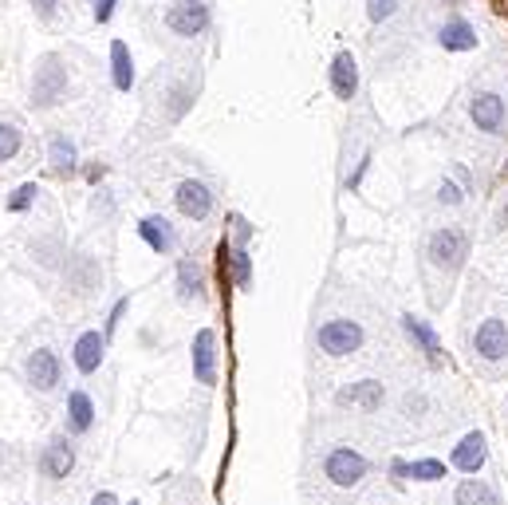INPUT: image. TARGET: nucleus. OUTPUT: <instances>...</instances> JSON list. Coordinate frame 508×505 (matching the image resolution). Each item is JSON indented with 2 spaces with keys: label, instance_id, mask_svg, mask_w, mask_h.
Segmentation results:
<instances>
[{
  "label": "nucleus",
  "instance_id": "f257e3e1",
  "mask_svg": "<svg viewBox=\"0 0 508 505\" xmlns=\"http://www.w3.org/2000/svg\"><path fill=\"white\" fill-rule=\"evenodd\" d=\"M426 261L441 268L446 276L461 273L465 261H469V233H465L461 225H438L426 238Z\"/></svg>",
  "mask_w": 508,
  "mask_h": 505
},
{
  "label": "nucleus",
  "instance_id": "f03ea898",
  "mask_svg": "<svg viewBox=\"0 0 508 505\" xmlns=\"http://www.w3.org/2000/svg\"><path fill=\"white\" fill-rule=\"evenodd\" d=\"M63 95H68V63L56 51H44L32 71V107L36 111H51Z\"/></svg>",
  "mask_w": 508,
  "mask_h": 505
},
{
  "label": "nucleus",
  "instance_id": "7ed1b4c3",
  "mask_svg": "<svg viewBox=\"0 0 508 505\" xmlns=\"http://www.w3.org/2000/svg\"><path fill=\"white\" fill-rule=\"evenodd\" d=\"M316 343L323 356L331 360H343V356H355V351H363L366 343V332L359 320H347V316H335V320H323L316 328Z\"/></svg>",
  "mask_w": 508,
  "mask_h": 505
},
{
  "label": "nucleus",
  "instance_id": "20e7f679",
  "mask_svg": "<svg viewBox=\"0 0 508 505\" xmlns=\"http://www.w3.org/2000/svg\"><path fill=\"white\" fill-rule=\"evenodd\" d=\"M366 474H371V462L355 446H331L328 458H323V478H328L335 490H359Z\"/></svg>",
  "mask_w": 508,
  "mask_h": 505
},
{
  "label": "nucleus",
  "instance_id": "39448f33",
  "mask_svg": "<svg viewBox=\"0 0 508 505\" xmlns=\"http://www.w3.org/2000/svg\"><path fill=\"white\" fill-rule=\"evenodd\" d=\"M63 288H68L71 296H79V300H88V296L99 293V288H103V265H99V257L71 253L68 261H63Z\"/></svg>",
  "mask_w": 508,
  "mask_h": 505
},
{
  "label": "nucleus",
  "instance_id": "423d86ee",
  "mask_svg": "<svg viewBox=\"0 0 508 505\" xmlns=\"http://www.w3.org/2000/svg\"><path fill=\"white\" fill-rule=\"evenodd\" d=\"M469 119H473V126H477L481 135L501 138L504 126H508V107H504V99L496 91H473L469 95Z\"/></svg>",
  "mask_w": 508,
  "mask_h": 505
},
{
  "label": "nucleus",
  "instance_id": "0eeeda50",
  "mask_svg": "<svg viewBox=\"0 0 508 505\" xmlns=\"http://www.w3.org/2000/svg\"><path fill=\"white\" fill-rule=\"evenodd\" d=\"M24 379H28L32 391L51 395V391L60 387V379H63V360H60L51 348L28 351V360H24Z\"/></svg>",
  "mask_w": 508,
  "mask_h": 505
},
{
  "label": "nucleus",
  "instance_id": "6e6552de",
  "mask_svg": "<svg viewBox=\"0 0 508 505\" xmlns=\"http://www.w3.org/2000/svg\"><path fill=\"white\" fill-rule=\"evenodd\" d=\"M36 470H40V474H44L48 482L71 478V470H75V446H71V438H68V435L48 438V443L40 446V454H36Z\"/></svg>",
  "mask_w": 508,
  "mask_h": 505
},
{
  "label": "nucleus",
  "instance_id": "1a4fd4ad",
  "mask_svg": "<svg viewBox=\"0 0 508 505\" xmlns=\"http://www.w3.org/2000/svg\"><path fill=\"white\" fill-rule=\"evenodd\" d=\"M174 206L181 218H189V221H209L213 206H217V193L198 178H186V182H178V190H174Z\"/></svg>",
  "mask_w": 508,
  "mask_h": 505
},
{
  "label": "nucleus",
  "instance_id": "9d476101",
  "mask_svg": "<svg viewBox=\"0 0 508 505\" xmlns=\"http://www.w3.org/2000/svg\"><path fill=\"white\" fill-rule=\"evenodd\" d=\"M209 20H213V13H209L205 0H178V5H170V13H166V28L174 32V36L193 40L209 28Z\"/></svg>",
  "mask_w": 508,
  "mask_h": 505
},
{
  "label": "nucleus",
  "instance_id": "9b49d317",
  "mask_svg": "<svg viewBox=\"0 0 508 505\" xmlns=\"http://www.w3.org/2000/svg\"><path fill=\"white\" fill-rule=\"evenodd\" d=\"M473 351H477V360H485V363L508 360V324L501 316H489L477 324V332H473Z\"/></svg>",
  "mask_w": 508,
  "mask_h": 505
},
{
  "label": "nucleus",
  "instance_id": "f8f14e48",
  "mask_svg": "<svg viewBox=\"0 0 508 505\" xmlns=\"http://www.w3.org/2000/svg\"><path fill=\"white\" fill-rule=\"evenodd\" d=\"M383 403H386V383L383 379H359V383H347V387L335 391V407H343V411L355 407V411L374 415Z\"/></svg>",
  "mask_w": 508,
  "mask_h": 505
},
{
  "label": "nucleus",
  "instance_id": "ddd939ff",
  "mask_svg": "<svg viewBox=\"0 0 508 505\" xmlns=\"http://www.w3.org/2000/svg\"><path fill=\"white\" fill-rule=\"evenodd\" d=\"M189 360H193V379H198L201 387H213V383H217V332H213V328H201L198 336H193Z\"/></svg>",
  "mask_w": 508,
  "mask_h": 505
},
{
  "label": "nucleus",
  "instance_id": "4468645a",
  "mask_svg": "<svg viewBox=\"0 0 508 505\" xmlns=\"http://www.w3.org/2000/svg\"><path fill=\"white\" fill-rule=\"evenodd\" d=\"M398 324H402L406 340L414 343V351H421V356H426V363H434V368H441V363H446V351H441L438 332L429 328L426 320L414 316V313H402V316H398Z\"/></svg>",
  "mask_w": 508,
  "mask_h": 505
},
{
  "label": "nucleus",
  "instance_id": "2eb2a0df",
  "mask_svg": "<svg viewBox=\"0 0 508 505\" xmlns=\"http://www.w3.org/2000/svg\"><path fill=\"white\" fill-rule=\"evenodd\" d=\"M485 462H489V443H485L481 431H469L457 446H453V454H449V466L461 470L465 478H477L485 470Z\"/></svg>",
  "mask_w": 508,
  "mask_h": 505
},
{
  "label": "nucleus",
  "instance_id": "dca6fc26",
  "mask_svg": "<svg viewBox=\"0 0 508 505\" xmlns=\"http://www.w3.org/2000/svg\"><path fill=\"white\" fill-rule=\"evenodd\" d=\"M106 340L99 328H88V332H79V340H75V348H71V360H75V371L79 375H95L103 368V360H106Z\"/></svg>",
  "mask_w": 508,
  "mask_h": 505
},
{
  "label": "nucleus",
  "instance_id": "f3484780",
  "mask_svg": "<svg viewBox=\"0 0 508 505\" xmlns=\"http://www.w3.org/2000/svg\"><path fill=\"white\" fill-rule=\"evenodd\" d=\"M328 83H331L335 99H343V103H351L359 95V63H355L351 51H335V60L328 68Z\"/></svg>",
  "mask_w": 508,
  "mask_h": 505
},
{
  "label": "nucleus",
  "instance_id": "a211bd4d",
  "mask_svg": "<svg viewBox=\"0 0 508 505\" xmlns=\"http://www.w3.org/2000/svg\"><path fill=\"white\" fill-rule=\"evenodd\" d=\"M138 238H143L158 257H170L178 249V229L166 218H158V213H150V218L138 221Z\"/></svg>",
  "mask_w": 508,
  "mask_h": 505
},
{
  "label": "nucleus",
  "instance_id": "6ab92c4d",
  "mask_svg": "<svg viewBox=\"0 0 508 505\" xmlns=\"http://www.w3.org/2000/svg\"><path fill=\"white\" fill-rule=\"evenodd\" d=\"M438 44L446 51H473L481 44V36H477V28H473L465 16H449L446 24L438 28Z\"/></svg>",
  "mask_w": 508,
  "mask_h": 505
},
{
  "label": "nucleus",
  "instance_id": "aec40b11",
  "mask_svg": "<svg viewBox=\"0 0 508 505\" xmlns=\"http://www.w3.org/2000/svg\"><path fill=\"white\" fill-rule=\"evenodd\" d=\"M95 431V399L88 391L68 395V438H83Z\"/></svg>",
  "mask_w": 508,
  "mask_h": 505
},
{
  "label": "nucleus",
  "instance_id": "412c9836",
  "mask_svg": "<svg viewBox=\"0 0 508 505\" xmlns=\"http://www.w3.org/2000/svg\"><path fill=\"white\" fill-rule=\"evenodd\" d=\"M453 505H504L501 490L489 486L485 478H461L453 486Z\"/></svg>",
  "mask_w": 508,
  "mask_h": 505
},
{
  "label": "nucleus",
  "instance_id": "4be33fe9",
  "mask_svg": "<svg viewBox=\"0 0 508 505\" xmlns=\"http://www.w3.org/2000/svg\"><path fill=\"white\" fill-rule=\"evenodd\" d=\"M217 257H221V265H229L233 285L248 293V288H253V257H248V249H233L229 241H221L217 245Z\"/></svg>",
  "mask_w": 508,
  "mask_h": 505
},
{
  "label": "nucleus",
  "instance_id": "5701e85b",
  "mask_svg": "<svg viewBox=\"0 0 508 505\" xmlns=\"http://www.w3.org/2000/svg\"><path fill=\"white\" fill-rule=\"evenodd\" d=\"M178 296L186 300V304L205 296V268L193 261V257H181L178 261Z\"/></svg>",
  "mask_w": 508,
  "mask_h": 505
},
{
  "label": "nucleus",
  "instance_id": "b1692460",
  "mask_svg": "<svg viewBox=\"0 0 508 505\" xmlns=\"http://www.w3.org/2000/svg\"><path fill=\"white\" fill-rule=\"evenodd\" d=\"M111 79H115V91L134 88V56L126 48V40H115L111 44Z\"/></svg>",
  "mask_w": 508,
  "mask_h": 505
},
{
  "label": "nucleus",
  "instance_id": "393cba45",
  "mask_svg": "<svg viewBox=\"0 0 508 505\" xmlns=\"http://www.w3.org/2000/svg\"><path fill=\"white\" fill-rule=\"evenodd\" d=\"M48 163L56 174H75V166H79V146H75V138L68 135H56L48 146Z\"/></svg>",
  "mask_w": 508,
  "mask_h": 505
},
{
  "label": "nucleus",
  "instance_id": "a878e982",
  "mask_svg": "<svg viewBox=\"0 0 508 505\" xmlns=\"http://www.w3.org/2000/svg\"><path fill=\"white\" fill-rule=\"evenodd\" d=\"M24 146V135H20L16 123H0V163H13Z\"/></svg>",
  "mask_w": 508,
  "mask_h": 505
},
{
  "label": "nucleus",
  "instance_id": "bb28decb",
  "mask_svg": "<svg viewBox=\"0 0 508 505\" xmlns=\"http://www.w3.org/2000/svg\"><path fill=\"white\" fill-rule=\"evenodd\" d=\"M410 478L414 482H441L446 478V462L441 458H414L410 462Z\"/></svg>",
  "mask_w": 508,
  "mask_h": 505
},
{
  "label": "nucleus",
  "instance_id": "cd10ccee",
  "mask_svg": "<svg viewBox=\"0 0 508 505\" xmlns=\"http://www.w3.org/2000/svg\"><path fill=\"white\" fill-rule=\"evenodd\" d=\"M434 198H438V206L457 210L461 201H465V186H461L457 178H441V182H438V190H434Z\"/></svg>",
  "mask_w": 508,
  "mask_h": 505
},
{
  "label": "nucleus",
  "instance_id": "c85d7f7f",
  "mask_svg": "<svg viewBox=\"0 0 508 505\" xmlns=\"http://www.w3.org/2000/svg\"><path fill=\"white\" fill-rule=\"evenodd\" d=\"M36 198H40V186L36 182H24V186L13 190V198H8L5 206H8V213H24V210L36 206Z\"/></svg>",
  "mask_w": 508,
  "mask_h": 505
},
{
  "label": "nucleus",
  "instance_id": "c756f323",
  "mask_svg": "<svg viewBox=\"0 0 508 505\" xmlns=\"http://www.w3.org/2000/svg\"><path fill=\"white\" fill-rule=\"evenodd\" d=\"M429 415V395L426 391H406L402 395V418H426Z\"/></svg>",
  "mask_w": 508,
  "mask_h": 505
},
{
  "label": "nucleus",
  "instance_id": "7c9ffc66",
  "mask_svg": "<svg viewBox=\"0 0 508 505\" xmlns=\"http://www.w3.org/2000/svg\"><path fill=\"white\" fill-rule=\"evenodd\" d=\"M32 257H36L40 265H60V257H68L60 249V241H51V238H44V241H32Z\"/></svg>",
  "mask_w": 508,
  "mask_h": 505
},
{
  "label": "nucleus",
  "instance_id": "2f4dec72",
  "mask_svg": "<svg viewBox=\"0 0 508 505\" xmlns=\"http://www.w3.org/2000/svg\"><path fill=\"white\" fill-rule=\"evenodd\" d=\"M229 225H233V241H236V249H248V241H253V225H248V218L233 213Z\"/></svg>",
  "mask_w": 508,
  "mask_h": 505
},
{
  "label": "nucleus",
  "instance_id": "473e14b6",
  "mask_svg": "<svg viewBox=\"0 0 508 505\" xmlns=\"http://www.w3.org/2000/svg\"><path fill=\"white\" fill-rule=\"evenodd\" d=\"M394 13H398V0H371V8H366L371 24H383V20H391Z\"/></svg>",
  "mask_w": 508,
  "mask_h": 505
},
{
  "label": "nucleus",
  "instance_id": "72a5a7b5",
  "mask_svg": "<svg viewBox=\"0 0 508 505\" xmlns=\"http://www.w3.org/2000/svg\"><path fill=\"white\" fill-rule=\"evenodd\" d=\"M126 308H131V296H118V300H115V308H111V316H106V328H103V336H106V340L115 336V328H118V320L126 316Z\"/></svg>",
  "mask_w": 508,
  "mask_h": 505
},
{
  "label": "nucleus",
  "instance_id": "f704fd0d",
  "mask_svg": "<svg viewBox=\"0 0 508 505\" xmlns=\"http://www.w3.org/2000/svg\"><path fill=\"white\" fill-rule=\"evenodd\" d=\"M193 103V91L189 88H174V103H170V119H181Z\"/></svg>",
  "mask_w": 508,
  "mask_h": 505
},
{
  "label": "nucleus",
  "instance_id": "c9c22d12",
  "mask_svg": "<svg viewBox=\"0 0 508 505\" xmlns=\"http://www.w3.org/2000/svg\"><path fill=\"white\" fill-rule=\"evenodd\" d=\"M115 5H118V0H91V16H95V24H106V20L115 16Z\"/></svg>",
  "mask_w": 508,
  "mask_h": 505
},
{
  "label": "nucleus",
  "instance_id": "e433bc0d",
  "mask_svg": "<svg viewBox=\"0 0 508 505\" xmlns=\"http://www.w3.org/2000/svg\"><path fill=\"white\" fill-rule=\"evenodd\" d=\"M366 170H371V154H363L359 163H355V170H351V174H347V190H359V186H363Z\"/></svg>",
  "mask_w": 508,
  "mask_h": 505
},
{
  "label": "nucleus",
  "instance_id": "4c0bfd02",
  "mask_svg": "<svg viewBox=\"0 0 508 505\" xmlns=\"http://www.w3.org/2000/svg\"><path fill=\"white\" fill-rule=\"evenodd\" d=\"M91 210H95V218H111V213H115V201H111V193H99V198H95L91 201Z\"/></svg>",
  "mask_w": 508,
  "mask_h": 505
},
{
  "label": "nucleus",
  "instance_id": "58836bf2",
  "mask_svg": "<svg viewBox=\"0 0 508 505\" xmlns=\"http://www.w3.org/2000/svg\"><path fill=\"white\" fill-rule=\"evenodd\" d=\"M493 233H508V198L496 206V213H493Z\"/></svg>",
  "mask_w": 508,
  "mask_h": 505
},
{
  "label": "nucleus",
  "instance_id": "ea45409f",
  "mask_svg": "<svg viewBox=\"0 0 508 505\" xmlns=\"http://www.w3.org/2000/svg\"><path fill=\"white\" fill-rule=\"evenodd\" d=\"M32 8H36L40 20H51L56 16V8H60V0H32Z\"/></svg>",
  "mask_w": 508,
  "mask_h": 505
},
{
  "label": "nucleus",
  "instance_id": "a19ab883",
  "mask_svg": "<svg viewBox=\"0 0 508 505\" xmlns=\"http://www.w3.org/2000/svg\"><path fill=\"white\" fill-rule=\"evenodd\" d=\"M391 478H398V482H406V478H410V462H402V458H394V462H391Z\"/></svg>",
  "mask_w": 508,
  "mask_h": 505
},
{
  "label": "nucleus",
  "instance_id": "79ce46f5",
  "mask_svg": "<svg viewBox=\"0 0 508 505\" xmlns=\"http://www.w3.org/2000/svg\"><path fill=\"white\" fill-rule=\"evenodd\" d=\"M91 505H123V501H118V493H111V490H99V493H95V498H91Z\"/></svg>",
  "mask_w": 508,
  "mask_h": 505
},
{
  "label": "nucleus",
  "instance_id": "37998d69",
  "mask_svg": "<svg viewBox=\"0 0 508 505\" xmlns=\"http://www.w3.org/2000/svg\"><path fill=\"white\" fill-rule=\"evenodd\" d=\"M453 178H457V182H461V186H465V193H469V190H473V178H469V170H465V166H457V170H453Z\"/></svg>",
  "mask_w": 508,
  "mask_h": 505
},
{
  "label": "nucleus",
  "instance_id": "c03bdc74",
  "mask_svg": "<svg viewBox=\"0 0 508 505\" xmlns=\"http://www.w3.org/2000/svg\"><path fill=\"white\" fill-rule=\"evenodd\" d=\"M446 5H461V0H446Z\"/></svg>",
  "mask_w": 508,
  "mask_h": 505
},
{
  "label": "nucleus",
  "instance_id": "a18cd8bd",
  "mask_svg": "<svg viewBox=\"0 0 508 505\" xmlns=\"http://www.w3.org/2000/svg\"><path fill=\"white\" fill-rule=\"evenodd\" d=\"M0 462H5V446H0Z\"/></svg>",
  "mask_w": 508,
  "mask_h": 505
},
{
  "label": "nucleus",
  "instance_id": "49530a36",
  "mask_svg": "<svg viewBox=\"0 0 508 505\" xmlns=\"http://www.w3.org/2000/svg\"><path fill=\"white\" fill-rule=\"evenodd\" d=\"M131 505H138V501H131Z\"/></svg>",
  "mask_w": 508,
  "mask_h": 505
}]
</instances>
